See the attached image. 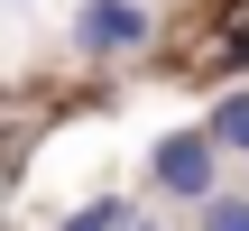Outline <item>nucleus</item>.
<instances>
[{"label": "nucleus", "instance_id": "obj_1", "mask_svg": "<svg viewBox=\"0 0 249 231\" xmlns=\"http://www.w3.org/2000/svg\"><path fill=\"white\" fill-rule=\"evenodd\" d=\"M213 148H222L213 130H203V139H194V130H185V139H157V157H148V185H157V194H185V204H203V194H213Z\"/></svg>", "mask_w": 249, "mask_h": 231}, {"label": "nucleus", "instance_id": "obj_2", "mask_svg": "<svg viewBox=\"0 0 249 231\" xmlns=\"http://www.w3.org/2000/svg\"><path fill=\"white\" fill-rule=\"evenodd\" d=\"M74 46L83 56H120V46H148V9L139 0H92L74 19Z\"/></svg>", "mask_w": 249, "mask_h": 231}, {"label": "nucleus", "instance_id": "obj_3", "mask_svg": "<svg viewBox=\"0 0 249 231\" xmlns=\"http://www.w3.org/2000/svg\"><path fill=\"white\" fill-rule=\"evenodd\" d=\"M213 139H222V148H249V93H231V102L213 111Z\"/></svg>", "mask_w": 249, "mask_h": 231}, {"label": "nucleus", "instance_id": "obj_4", "mask_svg": "<svg viewBox=\"0 0 249 231\" xmlns=\"http://www.w3.org/2000/svg\"><path fill=\"white\" fill-rule=\"evenodd\" d=\"M203 231H249V194H203Z\"/></svg>", "mask_w": 249, "mask_h": 231}, {"label": "nucleus", "instance_id": "obj_5", "mask_svg": "<svg viewBox=\"0 0 249 231\" xmlns=\"http://www.w3.org/2000/svg\"><path fill=\"white\" fill-rule=\"evenodd\" d=\"M129 222H139L129 204H83V213H74V222H65V231H129Z\"/></svg>", "mask_w": 249, "mask_h": 231}]
</instances>
